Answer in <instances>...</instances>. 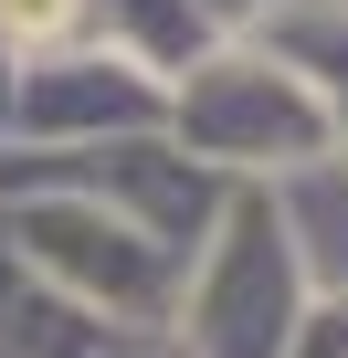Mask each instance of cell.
Instances as JSON below:
<instances>
[{"label":"cell","instance_id":"cell-1","mask_svg":"<svg viewBox=\"0 0 348 358\" xmlns=\"http://www.w3.org/2000/svg\"><path fill=\"white\" fill-rule=\"evenodd\" d=\"M0 11H11V22H22V32H53V22H64V11H74V0H0Z\"/></svg>","mask_w":348,"mask_h":358}]
</instances>
